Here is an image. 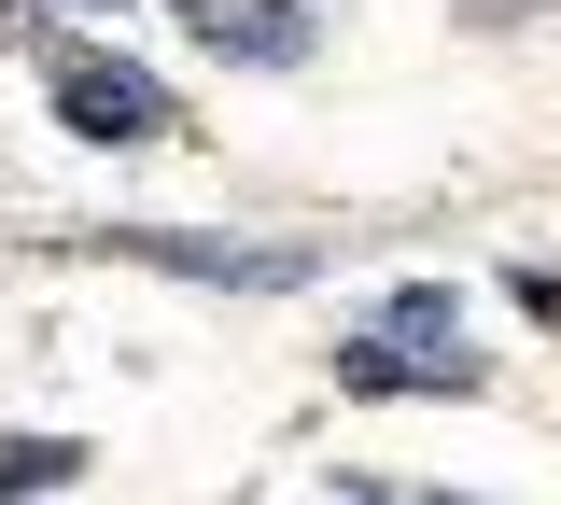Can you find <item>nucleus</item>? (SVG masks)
<instances>
[{
  "label": "nucleus",
  "instance_id": "nucleus-1",
  "mask_svg": "<svg viewBox=\"0 0 561 505\" xmlns=\"http://www.w3.org/2000/svg\"><path fill=\"white\" fill-rule=\"evenodd\" d=\"M57 113L84 141H154V127H169V99H154L127 57H57Z\"/></svg>",
  "mask_w": 561,
  "mask_h": 505
},
{
  "label": "nucleus",
  "instance_id": "nucleus-2",
  "mask_svg": "<svg viewBox=\"0 0 561 505\" xmlns=\"http://www.w3.org/2000/svg\"><path fill=\"white\" fill-rule=\"evenodd\" d=\"M337 393L408 408V393H463V379H449V365H421V352H393V337H351V352H337Z\"/></svg>",
  "mask_w": 561,
  "mask_h": 505
},
{
  "label": "nucleus",
  "instance_id": "nucleus-3",
  "mask_svg": "<svg viewBox=\"0 0 561 505\" xmlns=\"http://www.w3.org/2000/svg\"><path fill=\"white\" fill-rule=\"evenodd\" d=\"M70 478H84L70 435H0V505H14V492H70Z\"/></svg>",
  "mask_w": 561,
  "mask_h": 505
},
{
  "label": "nucleus",
  "instance_id": "nucleus-4",
  "mask_svg": "<svg viewBox=\"0 0 561 505\" xmlns=\"http://www.w3.org/2000/svg\"><path fill=\"white\" fill-rule=\"evenodd\" d=\"M57 14H127V0H57Z\"/></svg>",
  "mask_w": 561,
  "mask_h": 505
},
{
  "label": "nucleus",
  "instance_id": "nucleus-5",
  "mask_svg": "<svg viewBox=\"0 0 561 505\" xmlns=\"http://www.w3.org/2000/svg\"><path fill=\"white\" fill-rule=\"evenodd\" d=\"M421 505H463V492H421Z\"/></svg>",
  "mask_w": 561,
  "mask_h": 505
}]
</instances>
